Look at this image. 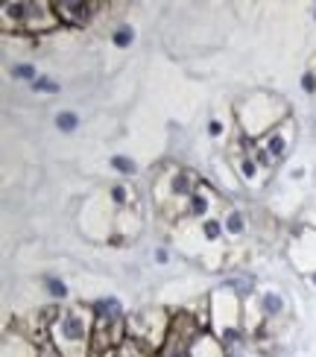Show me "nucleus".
I'll return each instance as SVG.
<instances>
[{"label": "nucleus", "instance_id": "nucleus-1", "mask_svg": "<svg viewBox=\"0 0 316 357\" xmlns=\"http://www.w3.org/2000/svg\"><path fill=\"white\" fill-rule=\"evenodd\" d=\"M91 322L80 310H65L53 319V340L62 357H85L91 343Z\"/></svg>", "mask_w": 316, "mask_h": 357}, {"label": "nucleus", "instance_id": "nucleus-15", "mask_svg": "<svg viewBox=\"0 0 316 357\" xmlns=\"http://www.w3.org/2000/svg\"><path fill=\"white\" fill-rule=\"evenodd\" d=\"M12 77H15V79H27L29 85H33V82L38 79V73H36L33 65H15V68H12Z\"/></svg>", "mask_w": 316, "mask_h": 357}, {"label": "nucleus", "instance_id": "nucleus-2", "mask_svg": "<svg viewBox=\"0 0 316 357\" xmlns=\"http://www.w3.org/2000/svg\"><path fill=\"white\" fill-rule=\"evenodd\" d=\"M56 18L62 24H70V26H82L91 21V9L94 3H73V0H62V3H50Z\"/></svg>", "mask_w": 316, "mask_h": 357}, {"label": "nucleus", "instance_id": "nucleus-4", "mask_svg": "<svg viewBox=\"0 0 316 357\" xmlns=\"http://www.w3.org/2000/svg\"><path fill=\"white\" fill-rule=\"evenodd\" d=\"M287 146H290V141H287V132L284 129H273L269 135L264 138V153L269 155V161H281L284 155H287Z\"/></svg>", "mask_w": 316, "mask_h": 357}, {"label": "nucleus", "instance_id": "nucleus-21", "mask_svg": "<svg viewBox=\"0 0 316 357\" xmlns=\"http://www.w3.org/2000/svg\"><path fill=\"white\" fill-rule=\"evenodd\" d=\"M313 18H316V6H313Z\"/></svg>", "mask_w": 316, "mask_h": 357}, {"label": "nucleus", "instance_id": "nucleus-8", "mask_svg": "<svg viewBox=\"0 0 316 357\" xmlns=\"http://www.w3.org/2000/svg\"><path fill=\"white\" fill-rule=\"evenodd\" d=\"M208 211H211V193L200 188V190L188 199V214H190V217H205Z\"/></svg>", "mask_w": 316, "mask_h": 357}, {"label": "nucleus", "instance_id": "nucleus-19", "mask_svg": "<svg viewBox=\"0 0 316 357\" xmlns=\"http://www.w3.org/2000/svg\"><path fill=\"white\" fill-rule=\"evenodd\" d=\"M208 132H211L214 138H220V135H223V123H220V121H211V123H208Z\"/></svg>", "mask_w": 316, "mask_h": 357}, {"label": "nucleus", "instance_id": "nucleus-11", "mask_svg": "<svg viewBox=\"0 0 316 357\" xmlns=\"http://www.w3.org/2000/svg\"><path fill=\"white\" fill-rule=\"evenodd\" d=\"M56 126L62 129V132H73L80 126V114H73V112H59L56 114Z\"/></svg>", "mask_w": 316, "mask_h": 357}, {"label": "nucleus", "instance_id": "nucleus-12", "mask_svg": "<svg viewBox=\"0 0 316 357\" xmlns=\"http://www.w3.org/2000/svg\"><path fill=\"white\" fill-rule=\"evenodd\" d=\"M109 165H112L117 173H123V176H132L135 170H138V165H135L132 158H126V155H112Z\"/></svg>", "mask_w": 316, "mask_h": 357}, {"label": "nucleus", "instance_id": "nucleus-16", "mask_svg": "<svg viewBox=\"0 0 316 357\" xmlns=\"http://www.w3.org/2000/svg\"><path fill=\"white\" fill-rule=\"evenodd\" d=\"M202 234L208 237V241H217L220 234H225V231H223V222H220V220H205V222H202Z\"/></svg>", "mask_w": 316, "mask_h": 357}, {"label": "nucleus", "instance_id": "nucleus-3", "mask_svg": "<svg viewBox=\"0 0 316 357\" xmlns=\"http://www.w3.org/2000/svg\"><path fill=\"white\" fill-rule=\"evenodd\" d=\"M197 190H200L197 173H190V170H176V173L170 176V197H173V199H190Z\"/></svg>", "mask_w": 316, "mask_h": 357}, {"label": "nucleus", "instance_id": "nucleus-14", "mask_svg": "<svg viewBox=\"0 0 316 357\" xmlns=\"http://www.w3.org/2000/svg\"><path fill=\"white\" fill-rule=\"evenodd\" d=\"M33 91H41V94H59V91H62V85L53 82L50 77H38V79L33 82Z\"/></svg>", "mask_w": 316, "mask_h": 357}, {"label": "nucleus", "instance_id": "nucleus-18", "mask_svg": "<svg viewBox=\"0 0 316 357\" xmlns=\"http://www.w3.org/2000/svg\"><path fill=\"white\" fill-rule=\"evenodd\" d=\"M302 88H305V91H316V77H313V73H305Z\"/></svg>", "mask_w": 316, "mask_h": 357}, {"label": "nucleus", "instance_id": "nucleus-5", "mask_svg": "<svg viewBox=\"0 0 316 357\" xmlns=\"http://www.w3.org/2000/svg\"><path fill=\"white\" fill-rule=\"evenodd\" d=\"M94 317L97 322H120L123 319V305H120L114 296H105V299H97L94 302Z\"/></svg>", "mask_w": 316, "mask_h": 357}, {"label": "nucleus", "instance_id": "nucleus-6", "mask_svg": "<svg viewBox=\"0 0 316 357\" xmlns=\"http://www.w3.org/2000/svg\"><path fill=\"white\" fill-rule=\"evenodd\" d=\"M258 305H261V314L266 317V319H276V317H281L284 314V296L281 293H276V290H266V293H261V299H258Z\"/></svg>", "mask_w": 316, "mask_h": 357}, {"label": "nucleus", "instance_id": "nucleus-10", "mask_svg": "<svg viewBox=\"0 0 316 357\" xmlns=\"http://www.w3.org/2000/svg\"><path fill=\"white\" fill-rule=\"evenodd\" d=\"M44 287H47V293L53 296V299H65V296H68V284H65L62 278H56V275L44 278Z\"/></svg>", "mask_w": 316, "mask_h": 357}, {"label": "nucleus", "instance_id": "nucleus-13", "mask_svg": "<svg viewBox=\"0 0 316 357\" xmlns=\"http://www.w3.org/2000/svg\"><path fill=\"white\" fill-rule=\"evenodd\" d=\"M112 41L117 44V47H132L135 29H132V26H117V29H114V36H112Z\"/></svg>", "mask_w": 316, "mask_h": 357}, {"label": "nucleus", "instance_id": "nucleus-9", "mask_svg": "<svg viewBox=\"0 0 316 357\" xmlns=\"http://www.w3.org/2000/svg\"><path fill=\"white\" fill-rule=\"evenodd\" d=\"M237 170L246 182H255V178H258V158L255 155H237Z\"/></svg>", "mask_w": 316, "mask_h": 357}, {"label": "nucleus", "instance_id": "nucleus-20", "mask_svg": "<svg viewBox=\"0 0 316 357\" xmlns=\"http://www.w3.org/2000/svg\"><path fill=\"white\" fill-rule=\"evenodd\" d=\"M310 281H313V284H316V273H310Z\"/></svg>", "mask_w": 316, "mask_h": 357}, {"label": "nucleus", "instance_id": "nucleus-7", "mask_svg": "<svg viewBox=\"0 0 316 357\" xmlns=\"http://www.w3.org/2000/svg\"><path fill=\"white\" fill-rule=\"evenodd\" d=\"M223 231L232 234V237H243L246 234V217L240 214L237 208H232V211L223 217Z\"/></svg>", "mask_w": 316, "mask_h": 357}, {"label": "nucleus", "instance_id": "nucleus-17", "mask_svg": "<svg viewBox=\"0 0 316 357\" xmlns=\"http://www.w3.org/2000/svg\"><path fill=\"white\" fill-rule=\"evenodd\" d=\"M109 197H112L114 205H126L129 202V188L126 185H112L109 188Z\"/></svg>", "mask_w": 316, "mask_h": 357}]
</instances>
